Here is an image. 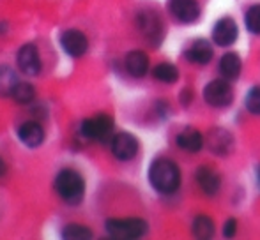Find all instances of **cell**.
<instances>
[{
    "label": "cell",
    "instance_id": "7a4b0ae2",
    "mask_svg": "<svg viewBox=\"0 0 260 240\" xmlns=\"http://www.w3.org/2000/svg\"><path fill=\"white\" fill-rule=\"evenodd\" d=\"M149 182L161 194H172L181 185V170L170 159H156L149 166Z\"/></svg>",
    "mask_w": 260,
    "mask_h": 240
},
{
    "label": "cell",
    "instance_id": "5b68a950",
    "mask_svg": "<svg viewBox=\"0 0 260 240\" xmlns=\"http://www.w3.org/2000/svg\"><path fill=\"white\" fill-rule=\"evenodd\" d=\"M204 99H206L207 104H211L214 108L229 106L234 99L232 87L225 79H212L204 89Z\"/></svg>",
    "mask_w": 260,
    "mask_h": 240
},
{
    "label": "cell",
    "instance_id": "d4e9b609",
    "mask_svg": "<svg viewBox=\"0 0 260 240\" xmlns=\"http://www.w3.org/2000/svg\"><path fill=\"white\" fill-rule=\"evenodd\" d=\"M244 106L251 115H260V87L250 89V92L246 94V99H244Z\"/></svg>",
    "mask_w": 260,
    "mask_h": 240
},
{
    "label": "cell",
    "instance_id": "ba28073f",
    "mask_svg": "<svg viewBox=\"0 0 260 240\" xmlns=\"http://www.w3.org/2000/svg\"><path fill=\"white\" fill-rule=\"evenodd\" d=\"M137 23L144 37L151 43L152 46H157L163 39V23L161 18L154 11H142L137 16Z\"/></svg>",
    "mask_w": 260,
    "mask_h": 240
},
{
    "label": "cell",
    "instance_id": "484cf974",
    "mask_svg": "<svg viewBox=\"0 0 260 240\" xmlns=\"http://www.w3.org/2000/svg\"><path fill=\"white\" fill-rule=\"evenodd\" d=\"M236 231H237V221L234 219V217H230V219L225 223V228H223V235H225L226 238H230V237H234V235H236Z\"/></svg>",
    "mask_w": 260,
    "mask_h": 240
},
{
    "label": "cell",
    "instance_id": "2e32d148",
    "mask_svg": "<svg viewBox=\"0 0 260 240\" xmlns=\"http://www.w3.org/2000/svg\"><path fill=\"white\" fill-rule=\"evenodd\" d=\"M177 145H179V148L189 152V154H197V152H200L204 147V136H202V133H199L197 129L188 127V129H184L182 133H179Z\"/></svg>",
    "mask_w": 260,
    "mask_h": 240
},
{
    "label": "cell",
    "instance_id": "4fadbf2b",
    "mask_svg": "<svg viewBox=\"0 0 260 240\" xmlns=\"http://www.w3.org/2000/svg\"><path fill=\"white\" fill-rule=\"evenodd\" d=\"M207 145L214 154L226 155V154H230L234 148V138L226 129L216 127V129H211V133H209Z\"/></svg>",
    "mask_w": 260,
    "mask_h": 240
},
{
    "label": "cell",
    "instance_id": "9c48e42d",
    "mask_svg": "<svg viewBox=\"0 0 260 240\" xmlns=\"http://www.w3.org/2000/svg\"><path fill=\"white\" fill-rule=\"evenodd\" d=\"M16 64L18 69L25 76H39L43 71V62L39 50L34 45H23L16 53Z\"/></svg>",
    "mask_w": 260,
    "mask_h": 240
},
{
    "label": "cell",
    "instance_id": "83f0119b",
    "mask_svg": "<svg viewBox=\"0 0 260 240\" xmlns=\"http://www.w3.org/2000/svg\"><path fill=\"white\" fill-rule=\"evenodd\" d=\"M6 173H7V165H6V161L2 159V155H0V179H2Z\"/></svg>",
    "mask_w": 260,
    "mask_h": 240
},
{
    "label": "cell",
    "instance_id": "6da1fadb",
    "mask_svg": "<svg viewBox=\"0 0 260 240\" xmlns=\"http://www.w3.org/2000/svg\"><path fill=\"white\" fill-rule=\"evenodd\" d=\"M53 189L66 205L76 207L85 198V179L76 170L64 168L55 175Z\"/></svg>",
    "mask_w": 260,
    "mask_h": 240
},
{
    "label": "cell",
    "instance_id": "ffe728a7",
    "mask_svg": "<svg viewBox=\"0 0 260 240\" xmlns=\"http://www.w3.org/2000/svg\"><path fill=\"white\" fill-rule=\"evenodd\" d=\"M191 230L197 238H202V240L212 238V235H214V223L207 216H197L195 221H193Z\"/></svg>",
    "mask_w": 260,
    "mask_h": 240
},
{
    "label": "cell",
    "instance_id": "5bb4252c",
    "mask_svg": "<svg viewBox=\"0 0 260 240\" xmlns=\"http://www.w3.org/2000/svg\"><path fill=\"white\" fill-rule=\"evenodd\" d=\"M195 177H197V184H199V187L202 189L204 194L214 196L219 192L221 179H219V175L212 168H209V166H200V168L197 170Z\"/></svg>",
    "mask_w": 260,
    "mask_h": 240
},
{
    "label": "cell",
    "instance_id": "7402d4cb",
    "mask_svg": "<svg viewBox=\"0 0 260 240\" xmlns=\"http://www.w3.org/2000/svg\"><path fill=\"white\" fill-rule=\"evenodd\" d=\"M11 96H13V99L16 101V103L30 104L32 101L36 99V89H34V85L28 82H18Z\"/></svg>",
    "mask_w": 260,
    "mask_h": 240
},
{
    "label": "cell",
    "instance_id": "4316f807",
    "mask_svg": "<svg viewBox=\"0 0 260 240\" xmlns=\"http://www.w3.org/2000/svg\"><path fill=\"white\" fill-rule=\"evenodd\" d=\"M191 97H193V94H191V90L189 89H184L182 90V94H181V101H182V104H189L191 103Z\"/></svg>",
    "mask_w": 260,
    "mask_h": 240
},
{
    "label": "cell",
    "instance_id": "8992f818",
    "mask_svg": "<svg viewBox=\"0 0 260 240\" xmlns=\"http://www.w3.org/2000/svg\"><path fill=\"white\" fill-rule=\"evenodd\" d=\"M138 140L131 133H117L110 140V150L119 161H131L138 154Z\"/></svg>",
    "mask_w": 260,
    "mask_h": 240
},
{
    "label": "cell",
    "instance_id": "9a60e30c",
    "mask_svg": "<svg viewBox=\"0 0 260 240\" xmlns=\"http://www.w3.org/2000/svg\"><path fill=\"white\" fill-rule=\"evenodd\" d=\"M124 65H126V71L129 72L135 78H142V76L147 74L149 71V57L142 50H133L126 55L124 59Z\"/></svg>",
    "mask_w": 260,
    "mask_h": 240
},
{
    "label": "cell",
    "instance_id": "52a82bcc",
    "mask_svg": "<svg viewBox=\"0 0 260 240\" xmlns=\"http://www.w3.org/2000/svg\"><path fill=\"white\" fill-rule=\"evenodd\" d=\"M60 48L64 50L66 55L73 59H80L89 52V39L82 30L69 28L60 34Z\"/></svg>",
    "mask_w": 260,
    "mask_h": 240
},
{
    "label": "cell",
    "instance_id": "e0dca14e",
    "mask_svg": "<svg viewBox=\"0 0 260 240\" xmlns=\"http://www.w3.org/2000/svg\"><path fill=\"white\" fill-rule=\"evenodd\" d=\"M212 55H214L212 46L209 45L207 41H204V39L195 41L188 48V52H186V59L191 62V64H199V65L209 64V62L212 60Z\"/></svg>",
    "mask_w": 260,
    "mask_h": 240
},
{
    "label": "cell",
    "instance_id": "cb8c5ba5",
    "mask_svg": "<svg viewBox=\"0 0 260 240\" xmlns=\"http://www.w3.org/2000/svg\"><path fill=\"white\" fill-rule=\"evenodd\" d=\"M244 23H246V28L251 34L260 35V4H255V6H251L250 9L246 11Z\"/></svg>",
    "mask_w": 260,
    "mask_h": 240
},
{
    "label": "cell",
    "instance_id": "ac0fdd59",
    "mask_svg": "<svg viewBox=\"0 0 260 240\" xmlns=\"http://www.w3.org/2000/svg\"><path fill=\"white\" fill-rule=\"evenodd\" d=\"M241 57L237 53H225V55L219 59V72L225 79H236L241 74Z\"/></svg>",
    "mask_w": 260,
    "mask_h": 240
},
{
    "label": "cell",
    "instance_id": "7c38bea8",
    "mask_svg": "<svg viewBox=\"0 0 260 240\" xmlns=\"http://www.w3.org/2000/svg\"><path fill=\"white\" fill-rule=\"evenodd\" d=\"M18 138L20 141L28 148H38L43 145L46 138V133L43 129V126L36 120H28V122H23L20 127H18Z\"/></svg>",
    "mask_w": 260,
    "mask_h": 240
},
{
    "label": "cell",
    "instance_id": "d6986e66",
    "mask_svg": "<svg viewBox=\"0 0 260 240\" xmlns=\"http://www.w3.org/2000/svg\"><path fill=\"white\" fill-rule=\"evenodd\" d=\"M152 76L161 83H175L179 79V69L175 67L174 64H168V62H163V64H157L154 69H152Z\"/></svg>",
    "mask_w": 260,
    "mask_h": 240
},
{
    "label": "cell",
    "instance_id": "f546056e",
    "mask_svg": "<svg viewBox=\"0 0 260 240\" xmlns=\"http://www.w3.org/2000/svg\"><path fill=\"white\" fill-rule=\"evenodd\" d=\"M257 175H258V185H260V168H258V172H257Z\"/></svg>",
    "mask_w": 260,
    "mask_h": 240
},
{
    "label": "cell",
    "instance_id": "44dd1931",
    "mask_svg": "<svg viewBox=\"0 0 260 240\" xmlns=\"http://www.w3.org/2000/svg\"><path fill=\"white\" fill-rule=\"evenodd\" d=\"M62 237L68 240H89L92 238V230L85 224L69 223L62 228Z\"/></svg>",
    "mask_w": 260,
    "mask_h": 240
},
{
    "label": "cell",
    "instance_id": "f1b7e54d",
    "mask_svg": "<svg viewBox=\"0 0 260 240\" xmlns=\"http://www.w3.org/2000/svg\"><path fill=\"white\" fill-rule=\"evenodd\" d=\"M7 32V23L6 21H0V35H4Z\"/></svg>",
    "mask_w": 260,
    "mask_h": 240
},
{
    "label": "cell",
    "instance_id": "30bf717a",
    "mask_svg": "<svg viewBox=\"0 0 260 240\" xmlns=\"http://www.w3.org/2000/svg\"><path fill=\"white\" fill-rule=\"evenodd\" d=\"M168 11L181 23H193L200 18V4L197 0H168Z\"/></svg>",
    "mask_w": 260,
    "mask_h": 240
},
{
    "label": "cell",
    "instance_id": "8fae6325",
    "mask_svg": "<svg viewBox=\"0 0 260 240\" xmlns=\"http://www.w3.org/2000/svg\"><path fill=\"white\" fill-rule=\"evenodd\" d=\"M237 34H239V28H237L236 21L232 18H221L212 28V41L219 48H226L236 43Z\"/></svg>",
    "mask_w": 260,
    "mask_h": 240
},
{
    "label": "cell",
    "instance_id": "3957f363",
    "mask_svg": "<svg viewBox=\"0 0 260 240\" xmlns=\"http://www.w3.org/2000/svg\"><path fill=\"white\" fill-rule=\"evenodd\" d=\"M108 237L117 240H135L142 238L149 231V224L140 217H127V219H108L105 223Z\"/></svg>",
    "mask_w": 260,
    "mask_h": 240
},
{
    "label": "cell",
    "instance_id": "277c9868",
    "mask_svg": "<svg viewBox=\"0 0 260 240\" xmlns=\"http://www.w3.org/2000/svg\"><path fill=\"white\" fill-rule=\"evenodd\" d=\"M113 127H115V122H113V118L110 115L98 113L94 117L85 118L80 124V133L87 140L106 143V141H110L113 138Z\"/></svg>",
    "mask_w": 260,
    "mask_h": 240
},
{
    "label": "cell",
    "instance_id": "603a6c76",
    "mask_svg": "<svg viewBox=\"0 0 260 240\" xmlns=\"http://www.w3.org/2000/svg\"><path fill=\"white\" fill-rule=\"evenodd\" d=\"M18 83L16 72L9 65H0V94L2 96H11Z\"/></svg>",
    "mask_w": 260,
    "mask_h": 240
}]
</instances>
